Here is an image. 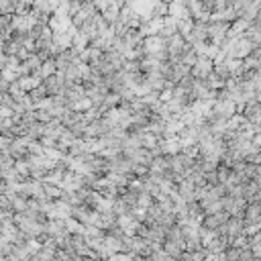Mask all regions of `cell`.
Returning a JSON list of instances; mask_svg holds the SVG:
<instances>
[]
</instances>
